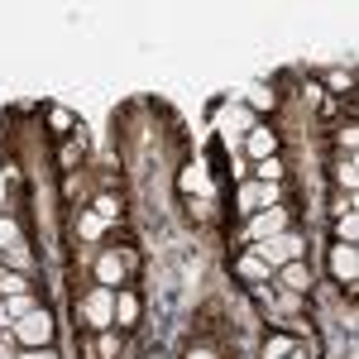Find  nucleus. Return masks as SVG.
Returning <instances> with one entry per match:
<instances>
[{
	"mask_svg": "<svg viewBox=\"0 0 359 359\" xmlns=\"http://www.w3.org/2000/svg\"><path fill=\"white\" fill-rule=\"evenodd\" d=\"M177 182H182V192H206V172H201V168H182Z\"/></svg>",
	"mask_w": 359,
	"mask_h": 359,
	"instance_id": "15",
	"label": "nucleus"
},
{
	"mask_svg": "<svg viewBox=\"0 0 359 359\" xmlns=\"http://www.w3.org/2000/svg\"><path fill=\"white\" fill-rule=\"evenodd\" d=\"M278 206V187L273 182H254V187H240V211L254 216V211H269Z\"/></svg>",
	"mask_w": 359,
	"mask_h": 359,
	"instance_id": "5",
	"label": "nucleus"
},
{
	"mask_svg": "<svg viewBox=\"0 0 359 359\" xmlns=\"http://www.w3.org/2000/svg\"><path fill=\"white\" fill-rule=\"evenodd\" d=\"M10 335H15L25 350H48V345H53V316H48L43 306H34L29 316L15 321V331H10Z\"/></svg>",
	"mask_w": 359,
	"mask_h": 359,
	"instance_id": "2",
	"label": "nucleus"
},
{
	"mask_svg": "<svg viewBox=\"0 0 359 359\" xmlns=\"http://www.w3.org/2000/svg\"><path fill=\"white\" fill-rule=\"evenodd\" d=\"M249 154H254V163L278 158V135L273 130H249Z\"/></svg>",
	"mask_w": 359,
	"mask_h": 359,
	"instance_id": "7",
	"label": "nucleus"
},
{
	"mask_svg": "<svg viewBox=\"0 0 359 359\" xmlns=\"http://www.w3.org/2000/svg\"><path fill=\"white\" fill-rule=\"evenodd\" d=\"M355 240H359V216L355 211L335 216V245H355Z\"/></svg>",
	"mask_w": 359,
	"mask_h": 359,
	"instance_id": "10",
	"label": "nucleus"
},
{
	"mask_svg": "<svg viewBox=\"0 0 359 359\" xmlns=\"http://www.w3.org/2000/svg\"><path fill=\"white\" fill-rule=\"evenodd\" d=\"M235 269H240V273H245V278H269V273H273V269H269V264H264L259 254H245V259H240Z\"/></svg>",
	"mask_w": 359,
	"mask_h": 359,
	"instance_id": "11",
	"label": "nucleus"
},
{
	"mask_svg": "<svg viewBox=\"0 0 359 359\" xmlns=\"http://www.w3.org/2000/svg\"><path fill=\"white\" fill-rule=\"evenodd\" d=\"M120 273H125V269H120V259H115V254H101V264H96V278H101V283H96V287H111V292H115Z\"/></svg>",
	"mask_w": 359,
	"mask_h": 359,
	"instance_id": "9",
	"label": "nucleus"
},
{
	"mask_svg": "<svg viewBox=\"0 0 359 359\" xmlns=\"http://www.w3.org/2000/svg\"><path fill=\"white\" fill-rule=\"evenodd\" d=\"M254 254L269 264V269H283V264H306V240L302 235H292V230H283L273 240H259Z\"/></svg>",
	"mask_w": 359,
	"mask_h": 359,
	"instance_id": "1",
	"label": "nucleus"
},
{
	"mask_svg": "<svg viewBox=\"0 0 359 359\" xmlns=\"http://www.w3.org/2000/svg\"><path fill=\"white\" fill-rule=\"evenodd\" d=\"M335 182L345 187V192H355V182H359V172H355V163L345 158V163H335Z\"/></svg>",
	"mask_w": 359,
	"mask_h": 359,
	"instance_id": "16",
	"label": "nucleus"
},
{
	"mask_svg": "<svg viewBox=\"0 0 359 359\" xmlns=\"http://www.w3.org/2000/svg\"><path fill=\"white\" fill-rule=\"evenodd\" d=\"M331 273L340 278V283H355V273H359V249L355 245H335L331 249Z\"/></svg>",
	"mask_w": 359,
	"mask_h": 359,
	"instance_id": "6",
	"label": "nucleus"
},
{
	"mask_svg": "<svg viewBox=\"0 0 359 359\" xmlns=\"http://www.w3.org/2000/svg\"><path fill=\"white\" fill-rule=\"evenodd\" d=\"M15 331V316H10V311H5V302H0V335H10Z\"/></svg>",
	"mask_w": 359,
	"mask_h": 359,
	"instance_id": "21",
	"label": "nucleus"
},
{
	"mask_svg": "<svg viewBox=\"0 0 359 359\" xmlns=\"http://www.w3.org/2000/svg\"><path fill=\"white\" fill-rule=\"evenodd\" d=\"M34 297H29V292H20V297H5V311H10V316H15V321H20V316H29V311H34Z\"/></svg>",
	"mask_w": 359,
	"mask_h": 359,
	"instance_id": "14",
	"label": "nucleus"
},
{
	"mask_svg": "<svg viewBox=\"0 0 359 359\" xmlns=\"http://www.w3.org/2000/svg\"><path fill=\"white\" fill-rule=\"evenodd\" d=\"M96 216H101V221H115V216H120V201H115V196H101V201H96Z\"/></svg>",
	"mask_w": 359,
	"mask_h": 359,
	"instance_id": "18",
	"label": "nucleus"
},
{
	"mask_svg": "<svg viewBox=\"0 0 359 359\" xmlns=\"http://www.w3.org/2000/svg\"><path fill=\"white\" fill-rule=\"evenodd\" d=\"M287 355H297V345H292L287 335H273V340L264 345V359H287Z\"/></svg>",
	"mask_w": 359,
	"mask_h": 359,
	"instance_id": "12",
	"label": "nucleus"
},
{
	"mask_svg": "<svg viewBox=\"0 0 359 359\" xmlns=\"http://www.w3.org/2000/svg\"><path fill=\"white\" fill-rule=\"evenodd\" d=\"M0 359H15V355H10V350H5V340H0Z\"/></svg>",
	"mask_w": 359,
	"mask_h": 359,
	"instance_id": "24",
	"label": "nucleus"
},
{
	"mask_svg": "<svg viewBox=\"0 0 359 359\" xmlns=\"http://www.w3.org/2000/svg\"><path fill=\"white\" fill-rule=\"evenodd\" d=\"M278 283L283 287H292V292H306L311 287V273H306V264H283V269H273Z\"/></svg>",
	"mask_w": 359,
	"mask_h": 359,
	"instance_id": "8",
	"label": "nucleus"
},
{
	"mask_svg": "<svg viewBox=\"0 0 359 359\" xmlns=\"http://www.w3.org/2000/svg\"><path fill=\"white\" fill-rule=\"evenodd\" d=\"M115 311H120V326H135V316H139V302L130 297V292H120V297H115Z\"/></svg>",
	"mask_w": 359,
	"mask_h": 359,
	"instance_id": "13",
	"label": "nucleus"
},
{
	"mask_svg": "<svg viewBox=\"0 0 359 359\" xmlns=\"http://www.w3.org/2000/svg\"><path fill=\"white\" fill-rule=\"evenodd\" d=\"M287 230V211L283 206H269V211H254L249 216V225H245V235L259 245V240H273V235H283Z\"/></svg>",
	"mask_w": 359,
	"mask_h": 359,
	"instance_id": "3",
	"label": "nucleus"
},
{
	"mask_svg": "<svg viewBox=\"0 0 359 359\" xmlns=\"http://www.w3.org/2000/svg\"><path fill=\"white\" fill-rule=\"evenodd\" d=\"M15 359H57L53 350H25V355H15Z\"/></svg>",
	"mask_w": 359,
	"mask_h": 359,
	"instance_id": "22",
	"label": "nucleus"
},
{
	"mask_svg": "<svg viewBox=\"0 0 359 359\" xmlns=\"http://www.w3.org/2000/svg\"><path fill=\"white\" fill-rule=\"evenodd\" d=\"M259 168V182H273L278 187V177H283V163H278V158H264V163H254Z\"/></svg>",
	"mask_w": 359,
	"mask_h": 359,
	"instance_id": "17",
	"label": "nucleus"
},
{
	"mask_svg": "<svg viewBox=\"0 0 359 359\" xmlns=\"http://www.w3.org/2000/svg\"><path fill=\"white\" fill-rule=\"evenodd\" d=\"M187 359H216V350H192Z\"/></svg>",
	"mask_w": 359,
	"mask_h": 359,
	"instance_id": "23",
	"label": "nucleus"
},
{
	"mask_svg": "<svg viewBox=\"0 0 359 359\" xmlns=\"http://www.w3.org/2000/svg\"><path fill=\"white\" fill-rule=\"evenodd\" d=\"M331 86L345 96V91H350V72H331Z\"/></svg>",
	"mask_w": 359,
	"mask_h": 359,
	"instance_id": "20",
	"label": "nucleus"
},
{
	"mask_svg": "<svg viewBox=\"0 0 359 359\" xmlns=\"http://www.w3.org/2000/svg\"><path fill=\"white\" fill-rule=\"evenodd\" d=\"M101 225H106L101 216H82V235H101Z\"/></svg>",
	"mask_w": 359,
	"mask_h": 359,
	"instance_id": "19",
	"label": "nucleus"
},
{
	"mask_svg": "<svg viewBox=\"0 0 359 359\" xmlns=\"http://www.w3.org/2000/svg\"><path fill=\"white\" fill-rule=\"evenodd\" d=\"M86 321H91L96 331H111L115 326V292L111 287H91V297H86Z\"/></svg>",
	"mask_w": 359,
	"mask_h": 359,
	"instance_id": "4",
	"label": "nucleus"
}]
</instances>
